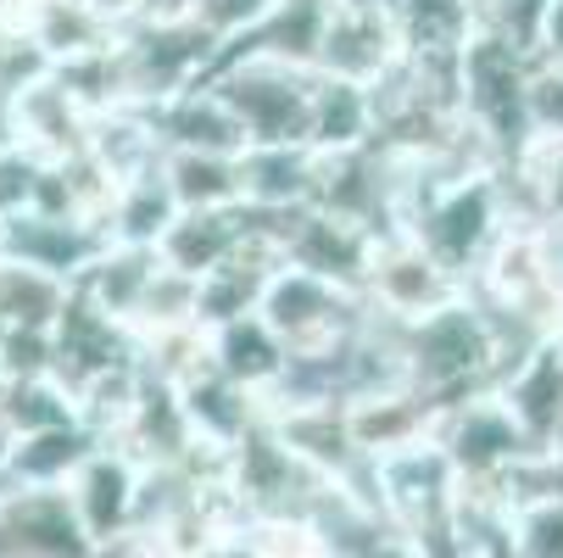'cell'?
I'll return each instance as SVG.
<instances>
[{
    "label": "cell",
    "mask_w": 563,
    "mask_h": 558,
    "mask_svg": "<svg viewBox=\"0 0 563 558\" xmlns=\"http://www.w3.org/2000/svg\"><path fill=\"white\" fill-rule=\"evenodd\" d=\"M151 123H156L163 151H207V156H240L246 151V129H240V118L223 107V96L212 85L174 96Z\"/></svg>",
    "instance_id": "21"
},
{
    "label": "cell",
    "mask_w": 563,
    "mask_h": 558,
    "mask_svg": "<svg viewBox=\"0 0 563 558\" xmlns=\"http://www.w3.org/2000/svg\"><path fill=\"white\" fill-rule=\"evenodd\" d=\"M174 396H179V408H185V425H190L196 447H207V452H234L240 441L263 425V403H257L252 391L229 385L218 369L196 374Z\"/></svg>",
    "instance_id": "19"
},
{
    "label": "cell",
    "mask_w": 563,
    "mask_h": 558,
    "mask_svg": "<svg viewBox=\"0 0 563 558\" xmlns=\"http://www.w3.org/2000/svg\"><path fill=\"white\" fill-rule=\"evenodd\" d=\"M240 179H246V207L285 218L312 207L318 185V151L312 145H246L240 156Z\"/></svg>",
    "instance_id": "20"
},
{
    "label": "cell",
    "mask_w": 563,
    "mask_h": 558,
    "mask_svg": "<svg viewBox=\"0 0 563 558\" xmlns=\"http://www.w3.org/2000/svg\"><path fill=\"white\" fill-rule=\"evenodd\" d=\"M357 296L368 302V313L396 318V325H413V318L457 302L463 280H452L408 229H390V234H374V252H368Z\"/></svg>",
    "instance_id": "7"
},
{
    "label": "cell",
    "mask_w": 563,
    "mask_h": 558,
    "mask_svg": "<svg viewBox=\"0 0 563 558\" xmlns=\"http://www.w3.org/2000/svg\"><path fill=\"white\" fill-rule=\"evenodd\" d=\"M552 0H474V29H486L497 40H508L514 51L536 56V34Z\"/></svg>",
    "instance_id": "35"
},
{
    "label": "cell",
    "mask_w": 563,
    "mask_h": 558,
    "mask_svg": "<svg viewBox=\"0 0 563 558\" xmlns=\"http://www.w3.org/2000/svg\"><path fill=\"white\" fill-rule=\"evenodd\" d=\"M525 118H530V134H563V67L530 56Z\"/></svg>",
    "instance_id": "36"
},
{
    "label": "cell",
    "mask_w": 563,
    "mask_h": 558,
    "mask_svg": "<svg viewBox=\"0 0 563 558\" xmlns=\"http://www.w3.org/2000/svg\"><path fill=\"white\" fill-rule=\"evenodd\" d=\"M67 296H73V285L0 258V330H45L51 336Z\"/></svg>",
    "instance_id": "29"
},
{
    "label": "cell",
    "mask_w": 563,
    "mask_h": 558,
    "mask_svg": "<svg viewBox=\"0 0 563 558\" xmlns=\"http://www.w3.org/2000/svg\"><path fill=\"white\" fill-rule=\"evenodd\" d=\"M207 336H212V369H218L229 385L252 391L257 403L279 385V374H285V363H290V352L274 341V330L263 325L257 313H252V318H234V325H218V330H207Z\"/></svg>",
    "instance_id": "23"
},
{
    "label": "cell",
    "mask_w": 563,
    "mask_h": 558,
    "mask_svg": "<svg viewBox=\"0 0 563 558\" xmlns=\"http://www.w3.org/2000/svg\"><path fill=\"white\" fill-rule=\"evenodd\" d=\"M101 252H107V229L90 223V218L40 212V207H7L0 212V258L40 269L62 285H78Z\"/></svg>",
    "instance_id": "10"
},
{
    "label": "cell",
    "mask_w": 563,
    "mask_h": 558,
    "mask_svg": "<svg viewBox=\"0 0 563 558\" xmlns=\"http://www.w3.org/2000/svg\"><path fill=\"white\" fill-rule=\"evenodd\" d=\"M73 419H78V408H73V391L62 380H51V374L0 380V425L12 430V441L56 430V425H73Z\"/></svg>",
    "instance_id": "31"
},
{
    "label": "cell",
    "mask_w": 563,
    "mask_h": 558,
    "mask_svg": "<svg viewBox=\"0 0 563 558\" xmlns=\"http://www.w3.org/2000/svg\"><path fill=\"white\" fill-rule=\"evenodd\" d=\"M140 396H145V374L140 363H118L107 374H96L90 385H78L73 391V408H78V425H85L96 441H118L140 408Z\"/></svg>",
    "instance_id": "28"
},
{
    "label": "cell",
    "mask_w": 563,
    "mask_h": 558,
    "mask_svg": "<svg viewBox=\"0 0 563 558\" xmlns=\"http://www.w3.org/2000/svg\"><path fill=\"white\" fill-rule=\"evenodd\" d=\"M401 380L430 408H446L457 396L497 385V341L468 291L457 302L413 318V325H401Z\"/></svg>",
    "instance_id": "1"
},
{
    "label": "cell",
    "mask_w": 563,
    "mask_h": 558,
    "mask_svg": "<svg viewBox=\"0 0 563 558\" xmlns=\"http://www.w3.org/2000/svg\"><path fill=\"white\" fill-rule=\"evenodd\" d=\"M179 325H201V285L163 263L151 291H145V302L129 318V336H156V330H179Z\"/></svg>",
    "instance_id": "32"
},
{
    "label": "cell",
    "mask_w": 563,
    "mask_h": 558,
    "mask_svg": "<svg viewBox=\"0 0 563 558\" xmlns=\"http://www.w3.org/2000/svg\"><path fill=\"white\" fill-rule=\"evenodd\" d=\"M324 18H330V0H279V7L246 40H240L234 51L268 56V62H290V67H312L318 40H324Z\"/></svg>",
    "instance_id": "26"
},
{
    "label": "cell",
    "mask_w": 563,
    "mask_h": 558,
    "mask_svg": "<svg viewBox=\"0 0 563 558\" xmlns=\"http://www.w3.org/2000/svg\"><path fill=\"white\" fill-rule=\"evenodd\" d=\"M96 447L101 441L78 419L73 425H56V430H40V436H23L7 452V481L12 486H29V492H62L73 474H78V463H85Z\"/></svg>",
    "instance_id": "24"
},
{
    "label": "cell",
    "mask_w": 563,
    "mask_h": 558,
    "mask_svg": "<svg viewBox=\"0 0 563 558\" xmlns=\"http://www.w3.org/2000/svg\"><path fill=\"white\" fill-rule=\"evenodd\" d=\"M246 156V151H240ZM240 156H207V151H163V174L168 196L179 212H229L246 207V179H240Z\"/></svg>",
    "instance_id": "22"
},
{
    "label": "cell",
    "mask_w": 563,
    "mask_h": 558,
    "mask_svg": "<svg viewBox=\"0 0 563 558\" xmlns=\"http://www.w3.org/2000/svg\"><path fill=\"white\" fill-rule=\"evenodd\" d=\"M96 107L78 96L62 73H40L34 85H23L12 96V156L34 168H62L73 156L90 151V134H96Z\"/></svg>",
    "instance_id": "8"
},
{
    "label": "cell",
    "mask_w": 563,
    "mask_h": 558,
    "mask_svg": "<svg viewBox=\"0 0 563 558\" xmlns=\"http://www.w3.org/2000/svg\"><path fill=\"white\" fill-rule=\"evenodd\" d=\"M541 258H547V285L563 307V223H541Z\"/></svg>",
    "instance_id": "39"
},
{
    "label": "cell",
    "mask_w": 563,
    "mask_h": 558,
    "mask_svg": "<svg viewBox=\"0 0 563 558\" xmlns=\"http://www.w3.org/2000/svg\"><path fill=\"white\" fill-rule=\"evenodd\" d=\"M0 558H96V541L78 525L67 492L12 486L0 497Z\"/></svg>",
    "instance_id": "12"
},
{
    "label": "cell",
    "mask_w": 563,
    "mask_h": 558,
    "mask_svg": "<svg viewBox=\"0 0 563 558\" xmlns=\"http://www.w3.org/2000/svg\"><path fill=\"white\" fill-rule=\"evenodd\" d=\"M279 7V0H185V18L218 45V56L223 51H234L240 40H246L268 12Z\"/></svg>",
    "instance_id": "33"
},
{
    "label": "cell",
    "mask_w": 563,
    "mask_h": 558,
    "mask_svg": "<svg viewBox=\"0 0 563 558\" xmlns=\"http://www.w3.org/2000/svg\"><path fill=\"white\" fill-rule=\"evenodd\" d=\"M274 241H279V263L285 269H301L312 280H330L341 291L363 285V269H368V252H374L368 229H357L346 218H330L318 207L274 218Z\"/></svg>",
    "instance_id": "11"
},
{
    "label": "cell",
    "mask_w": 563,
    "mask_h": 558,
    "mask_svg": "<svg viewBox=\"0 0 563 558\" xmlns=\"http://www.w3.org/2000/svg\"><path fill=\"white\" fill-rule=\"evenodd\" d=\"M346 430H352L357 458L379 463V458H390V452H401V447L430 441V430H435V408L424 403L419 391L390 385V391L352 396V403H346Z\"/></svg>",
    "instance_id": "18"
},
{
    "label": "cell",
    "mask_w": 563,
    "mask_h": 558,
    "mask_svg": "<svg viewBox=\"0 0 563 558\" xmlns=\"http://www.w3.org/2000/svg\"><path fill=\"white\" fill-rule=\"evenodd\" d=\"M497 396L508 403V414L519 419V430L530 436L536 452L552 447V436L563 430V347L547 336L541 347H530L503 380Z\"/></svg>",
    "instance_id": "17"
},
{
    "label": "cell",
    "mask_w": 563,
    "mask_h": 558,
    "mask_svg": "<svg viewBox=\"0 0 563 558\" xmlns=\"http://www.w3.org/2000/svg\"><path fill=\"white\" fill-rule=\"evenodd\" d=\"M29 7H34V0H0V23H23Z\"/></svg>",
    "instance_id": "41"
},
{
    "label": "cell",
    "mask_w": 563,
    "mask_h": 558,
    "mask_svg": "<svg viewBox=\"0 0 563 558\" xmlns=\"http://www.w3.org/2000/svg\"><path fill=\"white\" fill-rule=\"evenodd\" d=\"M96 7H101L112 23H129L134 12H145V7H151V0H96Z\"/></svg>",
    "instance_id": "40"
},
{
    "label": "cell",
    "mask_w": 563,
    "mask_h": 558,
    "mask_svg": "<svg viewBox=\"0 0 563 558\" xmlns=\"http://www.w3.org/2000/svg\"><path fill=\"white\" fill-rule=\"evenodd\" d=\"M156 269H163L156 247H118V241H107V252L85 269V280H78L73 291L85 296V302H96L107 318H118V325L129 330V318H134V307L145 302Z\"/></svg>",
    "instance_id": "25"
},
{
    "label": "cell",
    "mask_w": 563,
    "mask_h": 558,
    "mask_svg": "<svg viewBox=\"0 0 563 558\" xmlns=\"http://www.w3.org/2000/svg\"><path fill=\"white\" fill-rule=\"evenodd\" d=\"M78 525L90 530V541H112V536H129L134 525V492H140V463L118 447H96L85 463H78V474L62 486Z\"/></svg>",
    "instance_id": "14"
},
{
    "label": "cell",
    "mask_w": 563,
    "mask_h": 558,
    "mask_svg": "<svg viewBox=\"0 0 563 558\" xmlns=\"http://www.w3.org/2000/svg\"><path fill=\"white\" fill-rule=\"evenodd\" d=\"M408 56L396 23L374 7V0H330L324 18V40H318L312 73L330 85H352V90H374L385 73H396V62Z\"/></svg>",
    "instance_id": "9"
},
{
    "label": "cell",
    "mask_w": 563,
    "mask_h": 558,
    "mask_svg": "<svg viewBox=\"0 0 563 558\" xmlns=\"http://www.w3.org/2000/svg\"><path fill=\"white\" fill-rule=\"evenodd\" d=\"M363 313H368V307H363L357 291H341V285H330V280H312V274L285 269V263H279V274L268 280L263 307H257V318L274 330V341H279L290 358L341 347V341L363 325Z\"/></svg>",
    "instance_id": "6"
},
{
    "label": "cell",
    "mask_w": 563,
    "mask_h": 558,
    "mask_svg": "<svg viewBox=\"0 0 563 558\" xmlns=\"http://www.w3.org/2000/svg\"><path fill=\"white\" fill-rule=\"evenodd\" d=\"M514 497H552L563 503V452H536L519 474H514Z\"/></svg>",
    "instance_id": "37"
},
{
    "label": "cell",
    "mask_w": 563,
    "mask_h": 558,
    "mask_svg": "<svg viewBox=\"0 0 563 558\" xmlns=\"http://www.w3.org/2000/svg\"><path fill=\"white\" fill-rule=\"evenodd\" d=\"M430 441L441 447V458L452 463L457 486H503L514 492V474L536 458L530 436L519 430V419L508 414V403L492 391L457 396V403L435 408V430Z\"/></svg>",
    "instance_id": "5"
},
{
    "label": "cell",
    "mask_w": 563,
    "mask_h": 558,
    "mask_svg": "<svg viewBox=\"0 0 563 558\" xmlns=\"http://www.w3.org/2000/svg\"><path fill=\"white\" fill-rule=\"evenodd\" d=\"M118 363H134V336L118 325V318H107L96 302H85L73 291L62 318L51 325V380L78 391V385H90L96 374H107Z\"/></svg>",
    "instance_id": "13"
},
{
    "label": "cell",
    "mask_w": 563,
    "mask_h": 558,
    "mask_svg": "<svg viewBox=\"0 0 563 558\" xmlns=\"http://www.w3.org/2000/svg\"><path fill=\"white\" fill-rule=\"evenodd\" d=\"M156 163H163V156H156ZM174 218H179V207H174L163 174L145 168V174H134V179H123V185L112 190L107 241H118V247H156Z\"/></svg>",
    "instance_id": "27"
},
{
    "label": "cell",
    "mask_w": 563,
    "mask_h": 558,
    "mask_svg": "<svg viewBox=\"0 0 563 558\" xmlns=\"http://www.w3.org/2000/svg\"><path fill=\"white\" fill-rule=\"evenodd\" d=\"M207 85L223 96V107L246 129V145H307L312 129V96H318V73L229 51L207 73Z\"/></svg>",
    "instance_id": "2"
},
{
    "label": "cell",
    "mask_w": 563,
    "mask_h": 558,
    "mask_svg": "<svg viewBox=\"0 0 563 558\" xmlns=\"http://www.w3.org/2000/svg\"><path fill=\"white\" fill-rule=\"evenodd\" d=\"M514 558H563V503L514 497Z\"/></svg>",
    "instance_id": "34"
},
{
    "label": "cell",
    "mask_w": 563,
    "mask_h": 558,
    "mask_svg": "<svg viewBox=\"0 0 563 558\" xmlns=\"http://www.w3.org/2000/svg\"><path fill=\"white\" fill-rule=\"evenodd\" d=\"M307 145H312V151H357V145H374V107H368V90H352V85H330V78H318Z\"/></svg>",
    "instance_id": "30"
},
{
    "label": "cell",
    "mask_w": 563,
    "mask_h": 558,
    "mask_svg": "<svg viewBox=\"0 0 563 558\" xmlns=\"http://www.w3.org/2000/svg\"><path fill=\"white\" fill-rule=\"evenodd\" d=\"M23 34L45 56L51 73L85 67V62H96L118 45V23L96 7V0H34L23 12Z\"/></svg>",
    "instance_id": "15"
},
{
    "label": "cell",
    "mask_w": 563,
    "mask_h": 558,
    "mask_svg": "<svg viewBox=\"0 0 563 558\" xmlns=\"http://www.w3.org/2000/svg\"><path fill=\"white\" fill-rule=\"evenodd\" d=\"M536 62L563 67V0H552L547 18H541V34H536Z\"/></svg>",
    "instance_id": "38"
},
{
    "label": "cell",
    "mask_w": 563,
    "mask_h": 558,
    "mask_svg": "<svg viewBox=\"0 0 563 558\" xmlns=\"http://www.w3.org/2000/svg\"><path fill=\"white\" fill-rule=\"evenodd\" d=\"M508 190H503V168L492 174H468V179H452L441 185L435 196L419 201V212L401 223L413 241L452 274L468 285L474 263L486 258V247L497 241V229L508 223Z\"/></svg>",
    "instance_id": "4"
},
{
    "label": "cell",
    "mask_w": 563,
    "mask_h": 558,
    "mask_svg": "<svg viewBox=\"0 0 563 558\" xmlns=\"http://www.w3.org/2000/svg\"><path fill=\"white\" fill-rule=\"evenodd\" d=\"M257 234V212L252 207H229V212H179L163 241H156V258H163L174 274L185 280H207L212 269H223L240 247Z\"/></svg>",
    "instance_id": "16"
},
{
    "label": "cell",
    "mask_w": 563,
    "mask_h": 558,
    "mask_svg": "<svg viewBox=\"0 0 563 558\" xmlns=\"http://www.w3.org/2000/svg\"><path fill=\"white\" fill-rule=\"evenodd\" d=\"M525 85H530V56L514 51L508 40L474 29L457 51V107L463 123L479 134L497 163L530 140V118H525Z\"/></svg>",
    "instance_id": "3"
}]
</instances>
